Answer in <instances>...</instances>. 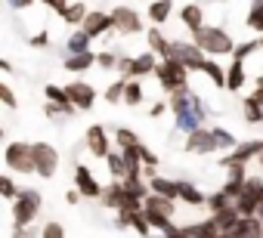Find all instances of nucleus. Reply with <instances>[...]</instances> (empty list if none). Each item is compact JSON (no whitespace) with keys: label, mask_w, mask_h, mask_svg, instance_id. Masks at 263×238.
Instances as JSON below:
<instances>
[{"label":"nucleus","mask_w":263,"mask_h":238,"mask_svg":"<svg viewBox=\"0 0 263 238\" xmlns=\"http://www.w3.org/2000/svg\"><path fill=\"white\" fill-rule=\"evenodd\" d=\"M143 99H146V90H143V84H140V81H127L124 105H127V108H137V105H143Z\"/></svg>","instance_id":"2f4dec72"},{"label":"nucleus","mask_w":263,"mask_h":238,"mask_svg":"<svg viewBox=\"0 0 263 238\" xmlns=\"http://www.w3.org/2000/svg\"><path fill=\"white\" fill-rule=\"evenodd\" d=\"M158 56L152 53V50H143L140 56H134V68H130V81H143V77H155V71H158Z\"/></svg>","instance_id":"dca6fc26"},{"label":"nucleus","mask_w":263,"mask_h":238,"mask_svg":"<svg viewBox=\"0 0 263 238\" xmlns=\"http://www.w3.org/2000/svg\"><path fill=\"white\" fill-rule=\"evenodd\" d=\"M171 41H174V37H167L158 25H149V31H146V47H149L158 59H171Z\"/></svg>","instance_id":"f3484780"},{"label":"nucleus","mask_w":263,"mask_h":238,"mask_svg":"<svg viewBox=\"0 0 263 238\" xmlns=\"http://www.w3.org/2000/svg\"><path fill=\"white\" fill-rule=\"evenodd\" d=\"M149 189H152L155 195H167V198L180 201V180H167V176H161V173H152V176H149Z\"/></svg>","instance_id":"393cba45"},{"label":"nucleus","mask_w":263,"mask_h":238,"mask_svg":"<svg viewBox=\"0 0 263 238\" xmlns=\"http://www.w3.org/2000/svg\"><path fill=\"white\" fill-rule=\"evenodd\" d=\"M111 13V22H115V34H121V37H137V34H146L149 28H146V22H143V16L134 10V7H115V10H108Z\"/></svg>","instance_id":"423d86ee"},{"label":"nucleus","mask_w":263,"mask_h":238,"mask_svg":"<svg viewBox=\"0 0 263 238\" xmlns=\"http://www.w3.org/2000/svg\"><path fill=\"white\" fill-rule=\"evenodd\" d=\"M248 13H263V0H251V10Z\"/></svg>","instance_id":"864d4df0"},{"label":"nucleus","mask_w":263,"mask_h":238,"mask_svg":"<svg viewBox=\"0 0 263 238\" xmlns=\"http://www.w3.org/2000/svg\"><path fill=\"white\" fill-rule=\"evenodd\" d=\"M62 68H65V71H71V74H84V71L96 68V53L90 50V53H74V56H65V59H62Z\"/></svg>","instance_id":"4be33fe9"},{"label":"nucleus","mask_w":263,"mask_h":238,"mask_svg":"<svg viewBox=\"0 0 263 238\" xmlns=\"http://www.w3.org/2000/svg\"><path fill=\"white\" fill-rule=\"evenodd\" d=\"M74 189H78L84 198L99 201V195H102L105 186H99V180L93 176V170H90L87 164H74Z\"/></svg>","instance_id":"f8f14e48"},{"label":"nucleus","mask_w":263,"mask_h":238,"mask_svg":"<svg viewBox=\"0 0 263 238\" xmlns=\"http://www.w3.org/2000/svg\"><path fill=\"white\" fill-rule=\"evenodd\" d=\"M254 87H263V74H257V81H254Z\"/></svg>","instance_id":"4d7b16f0"},{"label":"nucleus","mask_w":263,"mask_h":238,"mask_svg":"<svg viewBox=\"0 0 263 238\" xmlns=\"http://www.w3.org/2000/svg\"><path fill=\"white\" fill-rule=\"evenodd\" d=\"M183 152H186V155L204 158V155H217V152H220V143H217V136H214L211 127H198V130H192V133L186 136Z\"/></svg>","instance_id":"1a4fd4ad"},{"label":"nucleus","mask_w":263,"mask_h":238,"mask_svg":"<svg viewBox=\"0 0 263 238\" xmlns=\"http://www.w3.org/2000/svg\"><path fill=\"white\" fill-rule=\"evenodd\" d=\"M164 111H171V102H167V99H164V102H155V105L149 108V114H152V117H161Z\"/></svg>","instance_id":"8fccbe9b"},{"label":"nucleus","mask_w":263,"mask_h":238,"mask_svg":"<svg viewBox=\"0 0 263 238\" xmlns=\"http://www.w3.org/2000/svg\"><path fill=\"white\" fill-rule=\"evenodd\" d=\"M158 238H189V232H186L183 226H177L174 232H167V235H158Z\"/></svg>","instance_id":"603ef678"},{"label":"nucleus","mask_w":263,"mask_h":238,"mask_svg":"<svg viewBox=\"0 0 263 238\" xmlns=\"http://www.w3.org/2000/svg\"><path fill=\"white\" fill-rule=\"evenodd\" d=\"M124 93H127V81H124V77H118L115 84H108V87H105V96H102V99H105L108 105H121V102H124Z\"/></svg>","instance_id":"f704fd0d"},{"label":"nucleus","mask_w":263,"mask_h":238,"mask_svg":"<svg viewBox=\"0 0 263 238\" xmlns=\"http://www.w3.org/2000/svg\"><path fill=\"white\" fill-rule=\"evenodd\" d=\"M44 207V198L37 189H22V195L13 201V223L16 226H31Z\"/></svg>","instance_id":"39448f33"},{"label":"nucleus","mask_w":263,"mask_h":238,"mask_svg":"<svg viewBox=\"0 0 263 238\" xmlns=\"http://www.w3.org/2000/svg\"><path fill=\"white\" fill-rule=\"evenodd\" d=\"M81 198H84V195H81L78 189H68V192H65V204H81Z\"/></svg>","instance_id":"3c124183"},{"label":"nucleus","mask_w":263,"mask_h":238,"mask_svg":"<svg viewBox=\"0 0 263 238\" xmlns=\"http://www.w3.org/2000/svg\"><path fill=\"white\" fill-rule=\"evenodd\" d=\"M260 155H263V140H248V143H238L232 152H226V155L220 158V167H223V164H232V161L251 164V161L260 158Z\"/></svg>","instance_id":"ddd939ff"},{"label":"nucleus","mask_w":263,"mask_h":238,"mask_svg":"<svg viewBox=\"0 0 263 238\" xmlns=\"http://www.w3.org/2000/svg\"><path fill=\"white\" fill-rule=\"evenodd\" d=\"M41 229H44V232H41V238H65V226H62L59 220H47Z\"/></svg>","instance_id":"a19ab883"},{"label":"nucleus","mask_w":263,"mask_h":238,"mask_svg":"<svg viewBox=\"0 0 263 238\" xmlns=\"http://www.w3.org/2000/svg\"><path fill=\"white\" fill-rule=\"evenodd\" d=\"M171 59H180L189 71H201L211 56H204L195 41H171Z\"/></svg>","instance_id":"6e6552de"},{"label":"nucleus","mask_w":263,"mask_h":238,"mask_svg":"<svg viewBox=\"0 0 263 238\" xmlns=\"http://www.w3.org/2000/svg\"><path fill=\"white\" fill-rule=\"evenodd\" d=\"M44 96H47V102H56V105H71V99H68L65 87H59V84H47V87H44Z\"/></svg>","instance_id":"4c0bfd02"},{"label":"nucleus","mask_w":263,"mask_h":238,"mask_svg":"<svg viewBox=\"0 0 263 238\" xmlns=\"http://www.w3.org/2000/svg\"><path fill=\"white\" fill-rule=\"evenodd\" d=\"M229 238H260L263 235V220L260 216H241L229 232H223Z\"/></svg>","instance_id":"6ab92c4d"},{"label":"nucleus","mask_w":263,"mask_h":238,"mask_svg":"<svg viewBox=\"0 0 263 238\" xmlns=\"http://www.w3.org/2000/svg\"><path fill=\"white\" fill-rule=\"evenodd\" d=\"M22 195V189L16 186V180H13V173H4V176H0V198H4V201H16Z\"/></svg>","instance_id":"72a5a7b5"},{"label":"nucleus","mask_w":263,"mask_h":238,"mask_svg":"<svg viewBox=\"0 0 263 238\" xmlns=\"http://www.w3.org/2000/svg\"><path fill=\"white\" fill-rule=\"evenodd\" d=\"M263 201V176H248L238 198H235V207L241 216H257V207Z\"/></svg>","instance_id":"0eeeda50"},{"label":"nucleus","mask_w":263,"mask_h":238,"mask_svg":"<svg viewBox=\"0 0 263 238\" xmlns=\"http://www.w3.org/2000/svg\"><path fill=\"white\" fill-rule=\"evenodd\" d=\"M90 44H93V37H90L84 28H71V34L65 37V56H74V53H90Z\"/></svg>","instance_id":"a878e982"},{"label":"nucleus","mask_w":263,"mask_h":238,"mask_svg":"<svg viewBox=\"0 0 263 238\" xmlns=\"http://www.w3.org/2000/svg\"><path fill=\"white\" fill-rule=\"evenodd\" d=\"M257 216H260V220H263V201H260V207H257Z\"/></svg>","instance_id":"13d9d810"},{"label":"nucleus","mask_w":263,"mask_h":238,"mask_svg":"<svg viewBox=\"0 0 263 238\" xmlns=\"http://www.w3.org/2000/svg\"><path fill=\"white\" fill-rule=\"evenodd\" d=\"M118 62H121V56H118L115 50H102V53H96V65H99L102 71H118Z\"/></svg>","instance_id":"58836bf2"},{"label":"nucleus","mask_w":263,"mask_h":238,"mask_svg":"<svg viewBox=\"0 0 263 238\" xmlns=\"http://www.w3.org/2000/svg\"><path fill=\"white\" fill-rule=\"evenodd\" d=\"M105 167H108L111 180H118V183H124V180L130 176V161H127V158H124V152H118V149L105 158Z\"/></svg>","instance_id":"cd10ccee"},{"label":"nucleus","mask_w":263,"mask_h":238,"mask_svg":"<svg viewBox=\"0 0 263 238\" xmlns=\"http://www.w3.org/2000/svg\"><path fill=\"white\" fill-rule=\"evenodd\" d=\"M47 44H50V31H41V34L28 37V47H34V50H44Z\"/></svg>","instance_id":"de8ad7c7"},{"label":"nucleus","mask_w":263,"mask_h":238,"mask_svg":"<svg viewBox=\"0 0 263 238\" xmlns=\"http://www.w3.org/2000/svg\"><path fill=\"white\" fill-rule=\"evenodd\" d=\"M251 96H254V99L263 105V87H254V90H251Z\"/></svg>","instance_id":"5fc2aeb1"},{"label":"nucleus","mask_w":263,"mask_h":238,"mask_svg":"<svg viewBox=\"0 0 263 238\" xmlns=\"http://www.w3.org/2000/svg\"><path fill=\"white\" fill-rule=\"evenodd\" d=\"M152 25H167V19L174 16V0H149V10H146Z\"/></svg>","instance_id":"b1692460"},{"label":"nucleus","mask_w":263,"mask_h":238,"mask_svg":"<svg viewBox=\"0 0 263 238\" xmlns=\"http://www.w3.org/2000/svg\"><path fill=\"white\" fill-rule=\"evenodd\" d=\"M31 152H34V173L41 180H53L56 170H59V161H62L59 149L47 140H37V143H31Z\"/></svg>","instance_id":"20e7f679"},{"label":"nucleus","mask_w":263,"mask_h":238,"mask_svg":"<svg viewBox=\"0 0 263 238\" xmlns=\"http://www.w3.org/2000/svg\"><path fill=\"white\" fill-rule=\"evenodd\" d=\"M211 216L217 220V226H220L223 232H229V229L241 220V213H238V207H235V204H232V207H226V210H217V213H211Z\"/></svg>","instance_id":"473e14b6"},{"label":"nucleus","mask_w":263,"mask_h":238,"mask_svg":"<svg viewBox=\"0 0 263 238\" xmlns=\"http://www.w3.org/2000/svg\"><path fill=\"white\" fill-rule=\"evenodd\" d=\"M34 4H37V0H7L10 10H31Z\"/></svg>","instance_id":"09e8293b"},{"label":"nucleus","mask_w":263,"mask_h":238,"mask_svg":"<svg viewBox=\"0 0 263 238\" xmlns=\"http://www.w3.org/2000/svg\"><path fill=\"white\" fill-rule=\"evenodd\" d=\"M0 102H4L7 108H19V99H16V93H13L10 84H0Z\"/></svg>","instance_id":"37998d69"},{"label":"nucleus","mask_w":263,"mask_h":238,"mask_svg":"<svg viewBox=\"0 0 263 238\" xmlns=\"http://www.w3.org/2000/svg\"><path fill=\"white\" fill-rule=\"evenodd\" d=\"M201 74H208V81H211L217 90H226V68H223L217 59H208L204 68H201Z\"/></svg>","instance_id":"7c9ffc66"},{"label":"nucleus","mask_w":263,"mask_h":238,"mask_svg":"<svg viewBox=\"0 0 263 238\" xmlns=\"http://www.w3.org/2000/svg\"><path fill=\"white\" fill-rule=\"evenodd\" d=\"M87 16H90V10L81 4V0H74V4L65 7V13H62L59 19H62V25H68V28H81V25L87 22Z\"/></svg>","instance_id":"c85d7f7f"},{"label":"nucleus","mask_w":263,"mask_h":238,"mask_svg":"<svg viewBox=\"0 0 263 238\" xmlns=\"http://www.w3.org/2000/svg\"><path fill=\"white\" fill-rule=\"evenodd\" d=\"M183 229L189 232V238H223V229L217 226L214 216L198 220V223H189V226H183Z\"/></svg>","instance_id":"5701e85b"},{"label":"nucleus","mask_w":263,"mask_h":238,"mask_svg":"<svg viewBox=\"0 0 263 238\" xmlns=\"http://www.w3.org/2000/svg\"><path fill=\"white\" fill-rule=\"evenodd\" d=\"M155 81L161 84V90L167 96L171 93H180V90H189V68L180 59H161L158 62V71H155Z\"/></svg>","instance_id":"f03ea898"},{"label":"nucleus","mask_w":263,"mask_h":238,"mask_svg":"<svg viewBox=\"0 0 263 238\" xmlns=\"http://www.w3.org/2000/svg\"><path fill=\"white\" fill-rule=\"evenodd\" d=\"M127 198H130L127 186H124V183H118V180H111V183H108V186L102 189V195H99V204L118 213V210H121V207L127 204Z\"/></svg>","instance_id":"2eb2a0df"},{"label":"nucleus","mask_w":263,"mask_h":238,"mask_svg":"<svg viewBox=\"0 0 263 238\" xmlns=\"http://www.w3.org/2000/svg\"><path fill=\"white\" fill-rule=\"evenodd\" d=\"M180 22H183V28H186L189 34H195L198 28H204L208 22H204L201 4H183V7H180Z\"/></svg>","instance_id":"aec40b11"},{"label":"nucleus","mask_w":263,"mask_h":238,"mask_svg":"<svg viewBox=\"0 0 263 238\" xmlns=\"http://www.w3.org/2000/svg\"><path fill=\"white\" fill-rule=\"evenodd\" d=\"M260 238H263V235H260Z\"/></svg>","instance_id":"680f3d73"},{"label":"nucleus","mask_w":263,"mask_h":238,"mask_svg":"<svg viewBox=\"0 0 263 238\" xmlns=\"http://www.w3.org/2000/svg\"><path fill=\"white\" fill-rule=\"evenodd\" d=\"M41 232H44V229H37L34 223H31V226H16V223H13V238H41Z\"/></svg>","instance_id":"79ce46f5"},{"label":"nucleus","mask_w":263,"mask_h":238,"mask_svg":"<svg viewBox=\"0 0 263 238\" xmlns=\"http://www.w3.org/2000/svg\"><path fill=\"white\" fill-rule=\"evenodd\" d=\"M198 47H201V53L204 56H211V59H223V56H229L232 59V53H235V41H232V34L223 28V25H204V28H198L195 34H189Z\"/></svg>","instance_id":"f257e3e1"},{"label":"nucleus","mask_w":263,"mask_h":238,"mask_svg":"<svg viewBox=\"0 0 263 238\" xmlns=\"http://www.w3.org/2000/svg\"><path fill=\"white\" fill-rule=\"evenodd\" d=\"M37 4H41V7H47L50 13H56V16H62V13H65V7L71 4V0H37Z\"/></svg>","instance_id":"49530a36"},{"label":"nucleus","mask_w":263,"mask_h":238,"mask_svg":"<svg viewBox=\"0 0 263 238\" xmlns=\"http://www.w3.org/2000/svg\"><path fill=\"white\" fill-rule=\"evenodd\" d=\"M211 130H214V136H217V143H220V152H232V149L238 146L235 133H232V130H226L223 124H214Z\"/></svg>","instance_id":"c9c22d12"},{"label":"nucleus","mask_w":263,"mask_h":238,"mask_svg":"<svg viewBox=\"0 0 263 238\" xmlns=\"http://www.w3.org/2000/svg\"><path fill=\"white\" fill-rule=\"evenodd\" d=\"M241 186H245V180H229V176H226V183H223L220 189H223V192L235 201V198H238V192H241Z\"/></svg>","instance_id":"a18cd8bd"},{"label":"nucleus","mask_w":263,"mask_h":238,"mask_svg":"<svg viewBox=\"0 0 263 238\" xmlns=\"http://www.w3.org/2000/svg\"><path fill=\"white\" fill-rule=\"evenodd\" d=\"M180 201L189 204V207H208V195L189 180H180Z\"/></svg>","instance_id":"bb28decb"},{"label":"nucleus","mask_w":263,"mask_h":238,"mask_svg":"<svg viewBox=\"0 0 263 238\" xmlns=\"http://www.w3.org/2000/svg\"><path fill=\"white\" fill-rule=\"evenodd\" d=\"M143 210H146V213H161V216H171V220H174V216H177V201L167 198V195H155V192H152V195L143 201Z\"/></svg>","instance_id":"412c9836"},{"label":"nucleus","mask_w":263,"mask_h":238,"mask_svg":"<svg viewBox=\"0 0 263 238\" xmlns=\"http://www.w3.org/2000/svg\"><path fill=\"white\" fill-rule=\"evenodd\" d=\"M245 25H248V31H254L260 37L263 34V13H248L245 16Z\"/></svg>","instance_id":"c03bdc74"},{"label":"nucleus","mask_w":263,"mask_h":238,"mask_svg":"<svg viewBox=\"0 0 263 238\" xmlns=\"http://www.w3.org/2000/svg\"><path fill=\"white\" fill-rule=\"evenodd\" d=\"M4 164H7L10 173H19V176L34 173V152H31V143H22V140L7 143V149H4Z\"/></svg>","instance_id":"7ed1b4c3"},{"label":"nucleus","mask_w":263,"mask_h":238,"mask_svg":"<svg viewBox=\"0 0 263 238\" xmlns=\"http://www.w3.org/2000/svg\"><path fill=\"white\" fill-rule=\"evenodd\" d=\"M65 93H68V99H71V105L78 108V111H93V105H96V87L90 84V81H81V77H74V81H68L65 84Z\"/></svg>","instance_id":"9d476101"},{"label":"nucleus","mask_w":263,"mask_h":238,"mask_svg":"<svg viewBox=\"0 0 263 238\" xmlns=\"http://www.w3.org/2000/svg\"><path fill=\"white\" fill-rule=\"evenodd\" d=\"M257 41H260V50H263V34H260V37H257Z\"/></svg>","instance_id":"bf43d9fd"},{"label":"nucleus","mask_w":263,"mask_h":238,"mask_svg":"<svg viewBox=\"0 0 263 238\" xmlns=\"http://www.w3.org/2000/svg\"><path fill=\"white\" fill-rule=\"evenodd\" d=\"M0 71L10 74V71H13V62H10V59H0Z\"/></svg>","instance_id":"6e6d98bb"},{"label":"nucleus","mask_w":263,"mask_h":238,"mask_svg":"<svg viewBox=\"0 0 263 238\" xmlns=\"http://www.w3.org/2000/svg\"><path fill=\"white\" fill-rule=\"evenodd\" d=\"M84 146H87V152L93 155V158H108L115 149H111V140H108V130L102 127V124H90L87 130H84Z\"/></svg>","instance_id":"9b49d317"},{"label":"nucleus","mask_w":263,"mask_h":238,"mask_svg":"<svg viewBox=\"0 0 263 238\" xmlns=\"http://www.w3.org/2000/svg\"><path fill=\"white\" fill-rule=\"evenodd\" d=\"M241 117H245V124H263V105L254 96H245L241 99Z\"/></svg>","instance_id":"c756f323"},{"label":"nucleus","mask_w":263,"mask_h":238,"mask_svg":"<svg viewBox=\"0 0 263 238\" xmlns=\"http://www.w3.org/2000/svg\"><path fill=\"white\" fill-rule=\"evenodd\" d=\"M81 28H84L93 41H99V37H105V34L115 31V22H111V13H105V10H90L87 22H84Z\"/></svg>","instance_id":"4468645a"},{"label":"nucleus","mask_w":263,"mask_h":238,"mask_svg":"<svg viewBox=\"0 0 263 238\" xmlns=\"http://www.w3.org/2000/svg\"><path fill=\"white\" fill-rule=\"evenodd\" d=\"M257 161H260V170H263V155H260V158H257Z\"/></svg>","instance_id":"052dcab7"},{"label":"nucleus","mask_w":263,"mask_h":238,"mask_svg":"<svg viewBox=\"0 0 263 238\" xmlns=\"http://www.w3.org/2000/svg\"><path fill=\"white\" fill-rule=\"evenodd\" d=\"M232 204H235V201H232L223 189H217V192H211V195H208V210H211V213L226 210V207H232Z\"/></svg>","instance_id":"e433bc0d"},{"label":"nucleus","mask_w":263,"mask_h":238,"mask_svg":"<svg viewBox=\"0 0 263 238\" xmlns=\"http://www.w3.org/2000/svg\"><path fill=\"white\" fill-rule=\"evenodd\" d=\"M257 50H260V41H245V44H238V47H235L232 59H245V62H248V59H251Z\"/></svg>","instance_id":"ea45409f"},{"label":"nucleus","mask_w":263,"mask_h":238,"mask_svg":"<svg viewBox=\"0 0 263 238\" xmlns=\"http://www.w3.org/2000/svg\"><path fill=\"white\" fill-rule=\"evenodd\" d=\"M245 84H248L245 59H229V65H226V93H241Z\"/></svg>","instance_id":"a211bd4d"}]
</instances>
